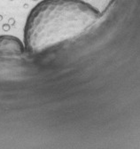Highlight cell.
<instances>
[{
  "label": "cell",
  "mask_w": 140,
  "mask_h": 149,
  "mask_svg": "<svg viewBox=\"0 0 140 149\" xmlns=\"http://www.w3.org/2000/svg\"><path fill=\"white\" fill-rule=\"evenodd\" d=\"M24 52L22 43L11 36H0V56L7 58H19Z\"/></svg>",
  "instance_id": "obj_2"
},
{
  "label": "cell",
  "mask_w": 140,
  "mask_h": 149,
  "mask_svg": "<svg viewBox=\"0 0 140 149\" xmlns=\"http://www.w3.org/2000/svg\"><path fill=\"white\" fill-rule=\"evenodd\" d=\"M99 13L82 0H44L30 12L25 27V47L32 55L47 52L88 31Z\"/></svg>",
  "instance_id": "obj_1"
}]
</instances>
